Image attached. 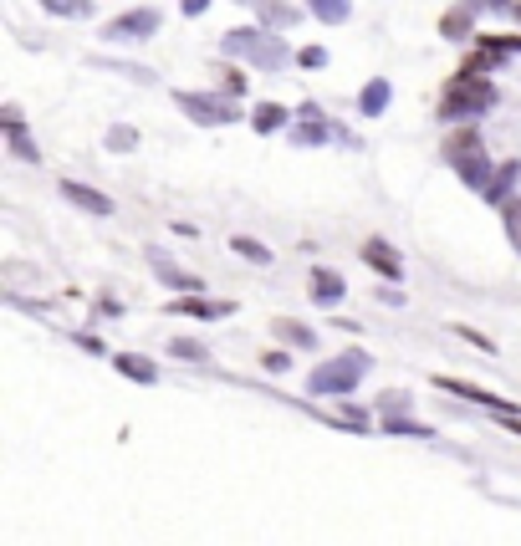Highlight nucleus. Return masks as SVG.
<instances>
[{
	"instance_id": "nucleus-18",
	"label": "nucleus",
	"mask_w": 521,
	"mask_h": 546,
	"mask_svg": "<svg viewBox=\"0 0 521 546\" xmlns=\"http://www.w3.org/2000/svg\"><path fill=\"white\" fill-rule=\"evenodd\" d=\"M383 102H389V87H383V82H368V92H363V107H368V113H378Z\"/></svg>"
},
{
	"instance_id": "nucleus-15",
	"label": "nucleus",
	"mask_w": 521,
	"mask_h": 546,
	"mask_svg": "<svg viewBox=\"0 0 521 546\" xmlns=\"http://www.w3.org/2000/svg\"><path fill=\"white\" fill-rule=\"evenodd\" d=\"M281 123H287V113H281V107H272V102L256 113V128H261V133H272V128H281Z\"/></svg>"
},
{
	"instance_id": "nucleus-16",
	"label": "nucleus",
	"mask_w": 521,
	"mask_h": 546,
	"mask_svg": "<svg viewBox=\"0 0 521 546\" xmlns=\"http://www.w3.org/2000/svg\"><path fill=\"white\" fill-rule=\"evenodd\" d=\"M328 424H343V429H368V414H363V408H343V414H337V419H328Z\"/></svg>"
},
{
	"instance_id": "nucleus-14",
	"label": "nucleus",
	"mask_w": 521,
	"mask_h": 546,
	"mask_svg": "<svg viewBox=\"0 0 521 546\" xmlns=\"http://www.w3.org/2000/svg\"><path fill=\"white\" fill-rule=\"evenodd\" d=\"M148 256H154V271H159V276H164L169 286H179V291H194V286H200L194 276H185V271H174V265H169L164 256H159V250H148Z\"/></svg>"
},
{
	"instance_id": "nucleus-11",
	"label": "nucleus",
	"mask_w": 521,
	"mask_h": 546,
	"mask_svg": "<svg viewBox=\"0 0 521 546\" xmlns=\"http://www.w3.org/2000/svg\"><path fill=\"white\" fill-rule=\"evenodd\" d=\"M174 312H185V317H230V302H200V297H185V302H174Z\"/></svg>"
},
{
	"instance_id": "nucleus-10",
	"label": "nucleus",
	"mask_w": 521,
	"mask_h": 546,
	"mask_svg": "<svg viewBox=\"0 0 521 546\" xmlns=\"http://www.w3.org/2000/svg\"><path fill=\"white\" fill-rule=\"evenodd\" d=\"M154 11H138V16H123V20H113V26H107V36H148V31H154Z\"/></svg>"
},
{
	"instance_id": "nucleus-6",
	"label": "nucleus",
	"mask_w": 521,
	"mask_h": 546,
	"mask_svg": "<svg viewBox=\"0 0 521 546\" xmlns=\"http://www.w3.org/2000/svg\"><path fill=\"white\" fill-rule=\"evenodd\" d=\"M113 363H118V373H123V378H133V384H159V363H154V358H144V352H118Z\"/></svg>"
},
{
	"instance_id": "nucleus-3",
	"label": "nucleus",
	"mask_w": 521,
	"mask_h": 546,
	"mask_svg": "<svg viewBox=\"0 0 521 546\" xmlns=\"http://www.w3.org/2000/svg\"><path fill=\"white\" fill-rule=\"evenodd\" d=\"M445 154L465 169V179H470V184L485 179V163H480V138L470 133V128H465V133H455V138H445Z\"/></svg>"
},
{
	"instance_id": "nucleus-2",
	"label": "nucleus",
	"mask_w": 521,
	"mask_h": 546,
	"mask_svg": "<svg viewBox=\"0 0 521 546\" xmlns=\"http://www.w3.org/2000/svg\"><path fill=\"white\" fill-rule=\"evenodd\" d=\"M491 107V82H476V77H460L450 92H445V118H460V113H480Z\"/></svg>"
},
{
	"instance_id": "nucleus-13",
	"label": "nucleus",
	"mask_w": 521,
	"mask_h": 546,
	"mask_svg": "<svg viewBox=\"0 0 521 546\" xmlns=\"http://www.w3.org/2000/svg\"><path fill=\"white\" fill-rule=\"evenodd\" d=\"M230 250H235V256H246L250 265H272V250H266L261 241H246V235H235V241H230Z\"/></svg>"
},
{
	"instance_id": "nucleus-23",
	"label": "nucleus",
	"mask_w": 521,
	"mask_h": 546,
	"mask_svg": "<svg viewBox=\"0 0 521 546\" xmlns=\"http://www.w3.org/2000/svg\"><path fill=\"white\" fill-rule=\"evenodd\" d=\"M317 16H328V20H343V5H337V0H317Z\"/></svg>"
},
{
	"instance_id": "nucleus-19",
	"label": "nucleus",
	"mask_w": 521,
	"mask_h": 546,
	"mask_svg": "<svg viewBox=\"0 0 521 546\" xmlns=\"http://www.w3.org/2000/svg\"><path fill=\"white\" fill-rule=\"evenodd\" d=\"M389 434H430V424H414V419H389Z\"/></svg>"
},
{
	"instance_id": "nucleus-9",
	"label": "nucleus",
	"mask_w": 521,
	"mask_h": 546,
	"mask_svg": "<svg viewBox=\"0 0 521 546\" xmlns=\"http://www.w3.org/2000/svg\"><path fill=\"white\" fill-rule=\"evenodd\" d=\"M179 102L189 107V118H200V123H230L235 118V107H225V102H200V98H189V92Z\"/></svg>"
},
{
	"instance_id": "nucleus-1",
	"label": "nucleus",
	"mask_w": 521,
	"mask_h": 546,
	"mask_svg": "<svg viewBox=\"0 0 521 546\" xmlns=\"http://www.w3.org/2000/svg\"><path fill=\"white\" fill-rule=\"evenodd\" d=\"M358 378H368V358H363V352H337V358H328V363L307 378V393H312V399H322V393L343 399V393L358 388Z\"/></svg>"
},
{
	"instance_id": "nucleus-5",
	"label": "nucleus",
	"mask_w": 521,
	"mask_h": 546,
	"mask_svg": "<svg viewBox=\"0 0 521 546\" xmlns=\"http://www.w3.org/2000/svg\"><path fill=\"white\" fill-rule=\"evenodd\" d=\"M439 388H450V393H460V399H470V404H485V408H496V414H517V404H506V399H496V393H485V388H470V384H460V378H435Z\"/></svg>"
},
{
	"instance_id": "nucleus-20",
	"label": "nucleus",
	"mask_w": 521,
	"mask_h": 546,
	"mask_svg": "<svg viewBox=\"0 0 521 546\" xmlns=\"http://www.w3.org/2000/svg\"><path fill=\"white\" fill-rule=\"evenodd\" d=\"M169 347H174L179 358H189V363H205V347L200 343H185V337H179V343H169Z\"/></svg>"
},
{
	"instance_id": "nucleus-8",
	"label": "nucleus",
	"mask_w": 521,
	"mask_h": 546,
	"mask_svg": "<svg viewBox=\"0 0 521 546\" xmlns=\"http://www.w3.org/2000/svg\"><path fill=\"white\" fill-rule=\"evenodd\" d=\"M312 302L317 306H337L343 302V276H337V271H322V265L312 271Z\"/></svg>"
},
{
	"instance_id": "nucleus-7",
	"label": "nucleus",
	"mask_w": 521,
	"mask_h": 546,
	"mask_svg": "<svg viewBox=\"0 0 521 546\" xmlns=\"http://www.w3.org/2000/svg\"><path fill=\"white\" fill-rule=\"evenodd\" d=\"M62 194L72 204H83L87 215H113V200H107V194H98V189H87V184H77V179H67Z\"/></svg>"
},
{
	"instance_id": "nucleus-12",
	"label": "nucleus",
	"mask_w": 521,
	"mask_h": 546,
	"mask_svg": "<svg viewBox=\"0 0 521 546\" xmlns=\"http://www.w3.org/2000/svg\"><path fill=\"white\" fill-rule=\"evenodd\" d=\"M276 337H287L292 347H317V332H312V327H307V322H287V317L276 322Z\"/></svg>"
},
{
	"instance_id": "nucleus-4",
	"label": "nucleus",
	"mask_w": 521,
	"mask_h": 546,
	"mask_svg": "<svg viewBox=\"0 0 521 546\" xmlns=\"http://www.w3.org/2000/svg\"><path fill=\"white\" fill-rule=\"evenodd\" d=\"M363 261L374 265L378 276H389V281H399V276H404V265H399L394 245H389V241H378V235H374L368 245H363Z\"/></svg>"
},
{
	"instance_id": "nucleus-24",
	"label": "nucleus",
	"mask_w": 521,
	"mask_h": 546,
	"mask_svg": "<svg viewBox=\"0 0 521 546\" xmlns=\"http://www.w3.org/2000/svg\"><path fill=\"white\" fill-rule=\"evenodd\" d=\"M205 5H209V0H185V11H189V16H200Z\"/></svg>"
},
{
	"instance_id": "nucleus-21",
	"label": "nucleus",
	"mask_w": 521,
	"mask_h": 546,
	"mask_svg": "<svg viewBox=\"0 0 521 546\" xmlns=\"http://www.w3.org/2000/svg\"><path fill=\"white\" fill-rule=\"evenodd\" d=\"M261 363H266V373H287V368H292V358H287V352H266Z\"/></svg>"
},
{
	"instance_id": "nucleus-17",
	"label": "nucleus",
	"mask_w": 521,
	"mask_h": 546,
	"mask_svg": "<svg viewBox=\"0 0 521 546\" xmlns=\"http://www.w3.org/2000/svg\"><path fill=\"white\" fill-rule=\"evenodd\" d=\"M455 337H465L470 347H480V352H496V343L485 337V332H476V327H455Z\"/></svg>"
},
{
	"instance_id": "nucleus-22",
	"label": "nucleus",
	"mask_w": 521,
	"mask_h": 546,
	"mask_svg": "<svg viewBox=\"0 0 521 546\" xmlns=\"http://www.w3.org/2000/svg\"><path fill=\"white\" fill-rule=\"evenodd\" d=\"M107 148H133V128H113V138H107Z\"/></svg>"
}]
</instances>
